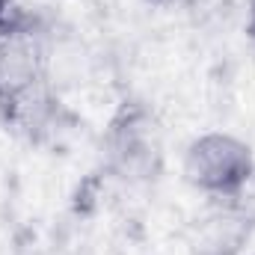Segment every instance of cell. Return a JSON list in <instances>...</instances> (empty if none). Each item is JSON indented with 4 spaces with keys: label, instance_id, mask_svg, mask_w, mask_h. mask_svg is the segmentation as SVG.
Instances as JSON below:
<instances>
[{
    "label": "cell",
    "instance_id": "3",
    "mask_svg": "<svg viewBox=\"0 0 255 255\" xmlns=\"http://www.w3.org/2000/svg\"><path fill=\"white\" fill-rule=\"evenodd\" d=\"M255 235V208L244 196L211 199L190 229V255H244Z\"/></svg>",
    "mask_w": 255,
    "mask_h": 255
},
{
    "label": "cell",
    "instance_id": "2",
    "mask_svg": "<svg viewBox=\"0 0 255 255\" xmlns=\"http://www.w3.org/2000/svg\"><path fill=\"white\" fill-rule=\"evenodd\" d=\"M104 154L110 169L125 181L157 178L163 163L160 130L142 107H125L107 128Z\"/></svg>",
    "mask_w": 255,
    "mask_h": 255
},
{
    "label": "cell",
    "instance_id": "6",
    "mask_svg": "<svg viewBox=\"0 0 255 255\" xmlns=\"http://www.w3.org/2000/svg\"><path fill=\"white\" fill-rule=\"evenodd\" d=\"M12 3H15V0H0V15H3L6 9H12Z\"/></svg>",
    "mask_w": 255,
    "mask_h": 255
},
{
    "label": "cell",
    "instance_id": "4",
    "mask_svg": "<svg viewBox=\"0 0 255 255\" xmlns=\"http://www.w3.org/2000/svg\"><path fill=\"white\" fill-rule=\"evenodd\" d=\"M45 77V48L33 27L9 21L0 27V104L18 107Z\"/></svg>",
    "mask_w": 255,
    "mask_h": 255
},
{
    "label": "cell",
    "instance_id": "7",
    "mask_svg": "<svg viewBox=\"0 0 255 255\" xmlns=\"http://www.w3.org/2000/svg\"><path fill=\"white\" fill-rule=\"evenodd\" d=\"M151 3H175V0H151Z\"/></svg>",
    "mask_w": 255,
    "mask_h": 255
},
{
    "label": "cell",
    "instance_id": "8",
    "mask_svg": "<svg viewBox=\"0 0 255 255\" xmlns=\"http://www.w3.org/2000/svg\"><path fill=\"white\" fill-rule=\"evenodd\" d=\"M253 255H255V253H253Z\"/></svg>",
    "mask_w": 255,
    "mask_h": 255
},
{
    "label": "cell",
    "instance_id": "1",
    "mask_svg": "<svg viewBox=\"0 0 255 255\" xmlns=\"http://www.w3.org/2000/svg\"><path fill=\"white\" fill-rule=\"evenodd\" d=\"M184 181L211 199L244 196L255 178L253 145L226 130H208L184 148Z\"/></svg>",
    "mask_w": 255,
    "mask_h": 255
},
{
    "label": "cell",
    "instance_id": "5",
    "mask_svg": "<svg viewBox=\"0 0 255 255\" xmlns=\"http://www.w3.org/2000/svg\"><path fill=\"white\" fill-rule=\"evenodd\" d=\"M247 30H250V36L255 39V0H250V21H247Z\"/></svg>",
    "mask_w": 255,
    "mask_h": 255
}]
</instances>
